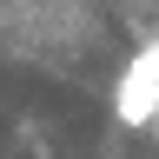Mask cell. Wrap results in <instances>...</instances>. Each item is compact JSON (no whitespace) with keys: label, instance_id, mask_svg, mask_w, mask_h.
<instances>
[{"label":"cell","instance_id":"obj_1","mask_svg":"<svg viewBox=\"0 0 159 159\" xmlns=\"http://www.w3.org/2000/svg\"><path fill=\"white\" fill-rule=\"evenodd\" d=\"M113 113H119V126H152L159 119V40H146L133 60H126V73H119V86H113Z\"/></svg>","mask_w":159,"mask_h":159},{"label":"cell","instance_id":"obj_2","mask_svg":"<svg viewBox=\"0 0 159 159\" xmlns=\"http://www.w3.org/2000/svg\"><path fill=\"white\" fill-rule=\"evenodd\" d=\"M152 133H159V119H152Z\"/></svg>","mask_w":159,"mask_h":159}]
</instances>
